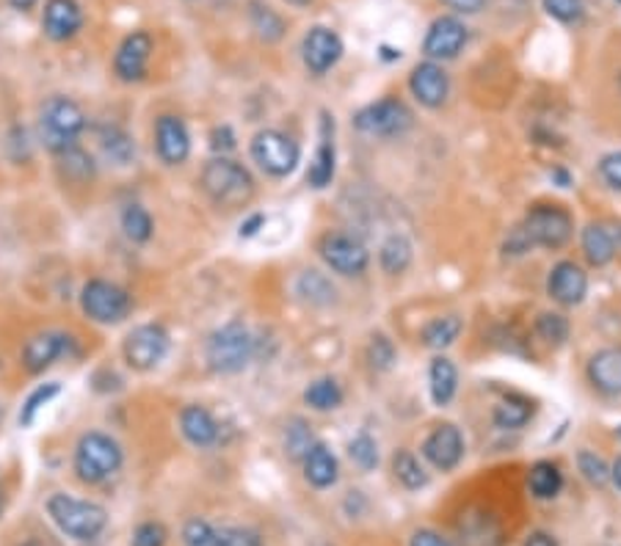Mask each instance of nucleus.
<instances>
[{
    "instance_id": "39",
    "label": "nucleus",
    "mask_w": 621,
    "mask_h": 546,
    "mask_svg": "<svg viewBox=\"0 0 621 546\" xmlns=\"http://www.w3.org/2000/svg\"><path fill=\"white\" fill-rule=\"evenodd\" d=\"M461 335V318L456 315H445V318H434L432 324L423 329V346L432 348V351H445V348L454 346Z\"/></svg>"
},
{
    "instance_id": "38",
    "label": "nucleus",
    "mask_w": 621,
    "mask_h": 546,
    "mask_svg": "<svg viewBox=\"0 0 621 546\" xmlns=\"http://www.w3.org/2000/svg\"><path fill=\"white\" fill-rule=\"evenodd\" d=\"M58 395H62V384H58V381H45V384L36 386V390L25 397L23 406H20V428H31V425L36 423V417H40L42 408L51 406Z\"/></svg>"
},
{
    "instance_id": "12",
    "label": "nucleus",
    "mask_w": 621,
    "mask_h": 546,
    "mask_svg": "<svg viewBox=\"0 0 621 546\" xmlns=\"http://www.w3.org/2000/svg\"><path fill=\"white\" fill-rule=\"evenodd\" d=\"M412 111H408L406 102L397 100V97H381V100L370 102V106H364L362 111L353 117V124H357L359 133L375 135V139H395V135H403L412 128Z\"/></svg>"
},
{
    "instance_id": "28",
    "label": "nucleus",
    "mask_w": 621,
    "mask_h": 546,
    "mask_svg": "<svg viewBox=\"0 0 621 546\" xmlns=\"http://www.w3.org/2000/svg\"><path fill=\"white\" fill-rule=\"evenodd\" d=\"M56 172L62 174L64 183L69 185H91L97 179V157L80 144L69 146V150L58 152Z\"/></svg>"
},
{
    "instance_id": "31",
    "label": "nucleus",
    "mask_w": 621,
    "mask_h": 546,
    "mask_svg": "<svg viewBox=\"0 0 621 546\" xmlns=\"http://www.w3.org/2000/svg\"><path fill=\"white\" fill-rule=\"evenodd\" d=\"M533 414H536V406H533L531 397L511 392V395H505L503 401L494 406L492 419H494V425H498V428L516 430V428H522V425L531 423Z\"/></svg>"
},
{
    "instance_id": "53",
    "label": "nucleus",
    "mask_w": 621,
    "mask_h": 546,
    "mask_svg": "<svg viewBox=\"0 0 621 546\" xmlns=\"http://www.w3.org/2000/svg\"><path fill=\"white\" fill-rule=\"evenodd\" d=\"M260 229H265V216L263 212H249L241 221V227H238V238L249 240L254 238V234H260Z\"/></svg>"
},
{
    "instance_id": "24",
    "label": "nucleus",
    "mask_w": 621,
    "mask_h": 546,
    "mask_svg": "<svg viewBox=\"0 0 621 546\" xmlns=\"http://www.w3.org/2000/svg\"><path fill=\"white\" fill-rule=\"evenodd\" d=\"M588 384L604 397H621V346L602 348L588 359Z\"/></svg>"
},
{
    "instance_id": "45",
    "label": "nucleus",
    "mask_w": 621,
    "mask_h": 546,
    "mask_svg": "<svg viewBox=\"0 0 621 546\" xmlns=\"http://www.w3.org/2000/svg\"><path fill=\"white\" fill-rule=\"evenodd\" d=\"M368 362H370V368L379 370V373H386V370L395 368L397 351H395V346H392L390 337L375 335L373 340H370V346H368Z\"/></svg>"
},
{
    "instance_id": "29",
    "label": "nucleus",
    "mask_w": 621,
    "mask_h": 546,
    "mask_svg": "<svg viewBox=\"0 0 621 546\" xmlns=\"http://www.w3.org/2000/svg\"><path fill=\"white\" fill-rule=\"evenodd\" d=\"M249 25L265 45H276L287 34L285 18L274 7H269L265 0H249Z\"/></svg>"
},
{
    "instance_id": "11",
    "label": "nucleus",
    "mask_w": 621,
    "mask_h": 546,
    "mask_svg": "<svg viewBox=\"0 0 621 546\" xmlns=\"http://www.w3.org/2000/svg\"><path fill=\"white\" fill-rule=\"evenodd\" d=\"M155 51V36L146 29L128 31V34L119 40L117 51L111 58V73L119 84L135 86L144 84L146 75H150V58Z\"/></svg>"
},
{
    "instance_id": "17",
    "label": "nucleus",
    "mask_w": 621,
    "mask_h": 546,
    "mask_svg": "<svg viewBox=\"0 0 621 546\" xmlns=\"http://www.w3.org/2000/svg\"><path fill=\"white\" fill-rule=\"evenodd\" d=\"M342 58V40L326 25H313L302 40V62L313 75H326Z\"/></svg>"
},
{
    "instance_id": "6",
    "label": "nucleus",
    "mask_w": 621,
    "mask_h": 546,
    "mask_svg": "<svg viewBox=\"0 0 621 546\" xmlns=\"http://www.w3.org/2000/svg\"><path fill=\"white\" fill-rule=\"evenodd\" d=\"M133 293L119 285V282L91 276V280L80 287V313H84L86 320H91V324L119 326L133 315Z\"/></svg>"
},
{
    "instance_id": "20",
    "label": "nucleus",
    "mask_w": 621,
    "mask_h": 546,
    "mask_svg": "<svg viewBox=\"0 0 621 546\" xmlns=\"http://www.w3.org/2000/svg\"><path fill=\"white\" fill-rule=\"evenodd\" d=\"M547 293L560 307H580L588 296V273L571 260H560L547 276Z\"/></svg>"
},
{
    "instance_id": "19",
    "label": "nucleus",
    "mask_w": 621,
    "mask_h": 546,
    "mask_svg": "<svg viewBox=\"0 0 621 546\" xmlns=\"http://www.w3.org/2000/svg\"><path fill=\"white\" fill-rule=\"evenodd\" d=\"M335 172H337L335 119L329 117V111H320L318 146H315V155H313V161H309V168H307L309 188H315V190L329 188L331 179H335Z\"/></svg>"
},
{
    "instance_id": "13",
    "label": "nucleus",
    "mask_w": 621,
    "mask_h": 546,
    "mask_svg": "<svg viewBox=\"0 0 621 546\" xmlns=\"http://www.w3.org/2000/svg\"><path fill=\"white\" fill-rule=\"evenodd\" d=\"M318 254L340 276H359L370 265V251L362 240L348 232H326L318 240Z\"/></svg>"
},
{
    "instance_id": "37",
    "label": "nucleus",
    "mask_w": 621,
    "mask_h": 546,
    "mask_svg": "<svg viewBox=\"0 0 621 546\" xmlns=\"http://www.w3.org/2000/svg\"><path fill=\"white\" fill-rule=\"evenodd\" d=\"M392 474H395L397 483L408 491L426 489L428 485V472L423 469V463L417 461V456L408 450H397L392 456Z\"/></svg>"
},
{
    "instance_id": "4",
    "label": "nucleus",
    "mask_w": 621,
    "mask_h": 546,
    "mask_svg": "<svg viewBox=\"0 0 621 546\" xmlns=\"http://www.w3.org/2000/svg\"><path fill=\"white\" fill-rule=\"evenodd\" d=\"M89 128L84 108L67 95H53L40 108V141L51 155L69 150Z\"/></svg>"
},
{
    "instance_id": "58",
    "label": "nucleus",
    "mask_w": 621,
    "mask_h": 546,
    "mask_svg": "<svg viewBox=\"0 0 621 546\" xmlns=\"http://www.w3.org/2000/svg\"><path fill=\"white\" fill-rule=\"evenodd\" d=\"M610 480H613V483H615V489H619V491H621V456H619V458H615V461H613V463H610Z\"/></svg>"
},
{
    "instance_id": "36",
    "label": "nucleus",
    "mask_w": 621,
    "mask_h": 546,
    "mask_svg": "<svg viewBox=\"0 0 621 546\" xmlns=\"http://www.w3.org/2000/svg\"><path fill=\"white\" fill-rule=\"evenodd\" d=\"M412 254L414 251L408 238H403V234H390L379 249L381 271L390 273V276H397V273H403L408 265H412Z\"/></svg>"
},
{
    "instance_id": "16",
    "label": "nucleus",
    "mask_w": 621,
    "mask_h": 546,
    "mask_svg": "<svg viewBox=\"0 0 621 546\" xmlns=\"http://www.w3.org/2000/svg\"><path fill=\"white\" fill-rule=\"evenodd\" d=\"M421 450L423 458H426L434 469H439V472H454L461 463V458H465L467 447L461 430L456 428L454 423H443L426 436Z\"/></svg>"
},
{
    "instance_id": "40",
    "label": "nucleus",
    "mask_w": 621,
    "mask_h": 546,
    "mask_svg": "<svg viewBox=\"0 0 621 546\" xmlns=\"http://www.w3.org/2000/svg\"><path fill=\"white\" fill-rule=\"evenodd\" d=\"M315 445L313 430L304 419H293L285 430V452L293 458V461H302L304 456L309 452V447Z\"/></svg>"
},
{
    "instance_id": "61",
    "label": "nucleus",
    "mask_w": 621,
    "mask_h": 546,
    "mask_svg": "<svg viewBox=\"0 0 621 546\" xmlns=\"http://www.w3.org/2000/svg\"><path fill=\"white\" fill-rule=\"evenodd\" d=\"M615 436H619V439H621V425H619V428H615Z\"/></svg>"
},
{
    "instance_id": "5",
    "label": "nucleus",
    "mask_w": 621,
    "mask_h": 546,
    "mask_svg": "<svg viewBox=\"0 0 621 546\" xmlns=\"http://www.w3.org/2000/svg\"><path fill=\"white\" fill-rule=\"evenodd\" d=\"M258 353V340L252 337V331L241 324V320H230L221 329H216L214 335L207 337L205 359L207 368L219 375H236L241 370H247V364L252 362Z\"/></svg>"
},
{
    "instance_id": "42",
    "label": "nucleus",
    "mask_w": 621,
    "mask_h": 546,
    "mask_svg": "<svg viewBox=\"0 0 621 546\" xmlns=\"http://www.w3.org/2000/svg\"><path fill=\"white\" fill-rule=\"evenodd\" d=\"M577 469H580V474L591 485H599V489H602V485L610 483V463L604 461L602 456H597V452L591 450L577 452Z\"/></svg>"
},
{
    "instance_id": "3",
    "label": "nucleus",
    "mask_w": 621,
    "mask_h": 546,
    "mask_svg": "<svg viewBox=\"0 0 621 546\" xmlns=\"http://www.w3.org/2000/svg\"><path fill=\"white\" fill-rule=\"evenodd\" d=\"M199 185L210 201L225 210L247 207L254 196V177L243 163L232 161L227 155H216L201 166Z\"/></svg>"
},
{
    "instance_id": "59",
    "label": "nucleus",
    "mask_w": 621,
    "mask_h": 546,
    "mask_svg": "<svg viewBox=\"0 0 621 546\" xmlns=\"http://www.w3.org/2000/svg\"><path fill=\"white\" fill-rule=\"evenodd\" d=\"M287 7H296V9H304V7H309L313 0H285Z\"/></svg>"
},
{
    "instance_id": "46",
    "label": "nucleus",
    "mask_w": 621,
    "mask_h": 546,
    "mask_svg": "<svg viewBox=\"0 0 621 546\" xmlns=\"http://www.w3.org/2000/svg\"><path fill=\"white\" fill-rule=\"evenodd\" d=\"M168 544V529L166 524L157 522V518H146L139 522L133 529V538L130 546H166Z\"/></svg>"
},
{
    "instance_id": "7",
    "label": "nucleus",
    "mask_w": 621,
    "mask_h": 546,
    "mask_svg": "<svg viewBox=\"0 0 621 546\" xmlns=\"http://www.w3.org/2000/svg\"><path fill=\"white\" fill-rule=\"evenodd\" d=\"M516 232L525 240L527 251L531 249H564L566 243L575 234V218L566 207L560 205H547V201H538L527 210L525 221L516 227Z\"/></svg>"
},
{
    "instance_id": "52",
    "label": "nucleus",
    "mask_w": 621,
    "mask_h": 546,
    "mask_svg": "<svg viewBox=\"0 0 621 546\" xmlns=\"http://www.w3.org/2000/svg\"><path fill=\"white\" fill-rule=\"evenodd\" d=\"M408 546H454L448 538H445L443 533H437V529H414L412 538H408Z\"/></svg>"
},
{
    "instance_id": "44",
    "label": "nucleus",
    "mask_w": 621,
    "mask_h": 546,
    "mask_svg": "<svg viewBox=\"0 0 621 546\" xmlns=\"http://www.w3.org/2000/svg\"><path fill=\"white\" fill-rule=\"evenodd\" d=\"M536 335L549 346H564L569 337V320L560 313H542L536 318Z\"/></svg>"
},
{
    "instance_id": "26",
    "label": "nucleus",
    "mask_w": 621,
    "mask_h": 546,
    "mask_svg": "<svg viewBox=\"0 0 621 546\" xmlns=\"http://www.w3.org/2000/svg\"><path fill=\"white\" fill-rule=\"evenodd\" d=\"M179 434L185 436V441L194 447H214L219 441V423L205 406L199 403H188L179 412Z\"/></svg>"
},
{
    "instance_id": "8",
    "label": "nucleus",
    "mask_w": 621,
    "mask_h": 546,
    "mask_svg": "<svg viewBox=\"0 0 621 546\" xmlns=\"http://www.w3.org/2000/svg\"><path fill=\"white\" fill-rule=\"evenodd\" d=\"M249 155L252 161L263 168L269 177L285 179L302 163V146L296 139H291L287 133L274 128H265L260 133H254L252 144H249Z\"/></svg>"
},
{
    "instance_id": "9",
    "label": "nucleus",
    "mask_w": 621,
    "mask_h": 546,
    "mask_svg": "<svg viewBox=\"0 0 621 546\" xmlns=\"http://www.w3.org/2000/svg\"><path fill=\"white\" fill-rule=\"evenodd\" d=\"M80 357V340L64 329H42L20 348V364L29 375H42L62 359Z\"/></svg>"
},
{
    "instance_id": "21",
    "label": "nucleus",
    "mask_w": 621,
    "mask_h": 546,
    "mask_svg": "<svg viewBox=\"0 0 621 546\" xmlns=\"http://www.w3.org/2000/svg\"><path fill=\"white\" fill-rule=\"evenodd\" d=\"M582 256L588 265L604 267L615 260L621 251V223L615 221H591L582 227L580 234Z\"/></svg>"
},
{
    "instance_id": "35",
    "label": "nucleus",
    "mask_w": 621,
    "mask_h": 546,
    "mask_svg": "<svg viewBox=\"0 0 621 546\" xmlns=\"http://www.w3.org/2000/svg\"><path fill=\"white\" fill-rule=\"evenodd\" d=\"M304 403L313 412H335L342 406V386L340 381L326 375V379H315L313 384L304 390Z\"/></svg>"
},
{
    "instance_id": "15",
    "label": "nucleus",
    "mask_w": 621,
    "mask_h": 546,
    "mask_svg": "<svg viewBox=\"0 0 621 546\" xmlns=\"http://www.w3.org/2000/svg\"><path fill=\"white\" fill-rule=\"evenodd\" d=\"M152 144H155L157 161L166 166H183L190 157V133L188 124L177 113H161L152 130Z\"/></svg>"
},
{
    "instance_id": "47",
    "label": "nucleus",
    "mask_w": 621,
    "mask_h": 546,
    "mask_svg": "<svg viewBox=\"0 0 621 546\" xmlns=\"http://www.w3.org/2000/svg\"><path fill=\"white\" fill-rule=\"evenodd\" d=\"M179 538H183V546H216V527L207 518L194 516L185 522Z\"/></svg>"
},
{
    "instance_id": "55",
    "label": "nucleus",
    "mask_w": 621,
    "mask_h": 546,
    "mask_svg": "<svg viewBox=\"0 0 621 546\" xmlns=\"http://www.w3.org/2000/svg\"><path fill=\"white\" fill-rule=\"evenodd\" d=\"M522 546H558V540H555L549 533H544V529H533Z\"/></svg>"
},
{
    "instance_id": "48",
    "label": "nucleus",
    "mask_w": 621,
    "mask_h": 546,
    "mask_svg": "<svg viewBox=\"0 0 621 546\" xmlns=\"http://www.w3.org/2000/svg\"><path fill=\"white\" fill-rule=\"evenodd\" d=\"M544 12L549 14L553 20L558 23H580L582 14H586V7H582V0H542Z\"/></svg>"
},
{
    "instance_id": "25",
    "label": "nucleus",
    "mask_w": 621,
    "mask_h": 546,
    "mask_svg": "<svg viewBox=\"0 0 621 546\" xmlns=\"http://www.w3.org/2000/svg\"><path fill=\"white\" fill-rule=\"evenodd\" d=\"M95 141L100 157L117 168H128L135 163V139L122 124L102 122L95 128Z\"/></svg>"
},
{
    "instance_id": "1",
    "label": "nucleus",
    "mask_w": 621,
    "mask_h": 546,
    "mask_svg": "<svg viewBox=\"0 0 621 546\" xmlns=\"http://www.w3.org/2000/svg\"><path fill=\"white\" fill-rule=\"evenodd\" d=\"M45 511L58 533L67 535L75 544H91L108 527V511L100 502L84 500V496L67 494V491H56L47 496Z\"/></svg>"
},
{
    "instance_id": "49",
    "label": "nucleus",
    "mask_w": 621,
    "mask_h": 546,
    "mask_svg": "<svg viewBox=\"0 0 621 546\" xmlns=\"http://www.w3.org/2000/svg\"><path fill=\"white\" fill-rule=\"evenodd\" d=\"M597 172H599V177H602V183L608 185V188L619 190V194H621V150L602 155V161L597 163Z\"/></svg>"
},
{
    "instance_id": "34",
    "label": "nucleus",
    "mask_w": 621,
    "mask_h": 546,
    "mask_svg": "<svg viewBox=\"0 0 621 546\" xmlns=\"http://www.w3.org/2000/svg\"><path fill=\"white\" fill-rule=\"evenodd\" d=\"M296 293L302 302L313 304V307H329L337 298L335 285L320 271H304L296 282Z\"/></svg>"
},
{
    "instance_id": "18",
    "label": "nucleus",
    "mask_w": 621,
    "mask_h": 546,
    "mask_svg": "<svg viewBox=\"0 0 621 546\" xmlns=\"http://www.w3.org/2000/svg\"><path fill=\"white\" fill-rule=\"evenodd\" d=\"M467 40H470L467 25L459 18L448 14V18H439L432 23L426 40H423V53L428 56V62H450L465 51Z\"/></svg>"
},
{
    "instance_id": "33",
    "label": "nucleus",
    "mask_w": 621,
    "mask_h": 546,
    "mask_svg": "<svg viewBox=\"0 0 621 546\" xmlns=\"http://www.w3.org/2000/svg\"><path fill=\"white\" fill-rule=\"evenodd\" d=\"M119 223H122L124 238L135 245L150 243L152 234H155V221H152L150 210H146L144 205H139V201H130V205H124L122 216H119Z\"/></svg>"
},
{
    "instance_id": "32",
    "label": "nucleus",
    "mask_w": 621,
    "mask_h": 546,
    "mask_svg": "<svg viewBox=\"0 0 621 546\" xmlns=\"http://www.w3.org/2000/svg\"><path fill=\"white\" fill-rule=\"evenodd\" d=\"M527 489L536 500H555L564 491V472L553 461H536L527 472Z\"/></svg>"
},
{
    "instance_id": "30",
    "label": "nucleus",
    "mask_w": 621,
    "mask_h": 546,
    "mask_svg": "<svg viewBox=\"0 0 621 546\" xmlns=\"http://www.w3.org/2000/svg\"><path fill=\"white\" fill-rule=\"evenodd\" d=\"M456 390H459L456 364L448 357H434L432 368H428V392H432L434 406H448L456 397Z\"/></svg>"
},
{
    "instance_id": "54",
    "label": "nucleus",
    "mask_w": 621,
    "mask_h": 546,
    "mask_svg": "<svg viewBox=\"0 0 621 546\" xmlns=\"http://www.w3.org/2000/svg\"><path fill=\"white\" fill-rule=\"evenodd\" d=\"M443 3L456 14H478L487 9V0H443Z\"/></svg>"
},
{
    "instance_id": "14",
    "label": "nucleus",
    "mask_w": 621,
    "mask_h": 546,
    "mask_svg": "<svg viewBox=\"0 0 621 546\" xmlns=\"http://www.w3.org/2000/svg\"><path fill=\"white\" fill-rule=\"evenodd\" d=\"M86 25V12L80 0H45L42 7V34L53 45H67L80 36Z\"/></svg>"
},
{
    "instance_id": "27",
    "label": "nucleus",
    "mask_w": 621,
    "mask_h": 546,
    "mask_svg": "<svg viewBox=\"0 0 621 546\" xmlns=\"http://www.w3.org/2000/svg\"><path fill=\"white\" fill-rule=\"evenodd\" d=\"M302 463H304V480L318 491L331 489V485L337 483V478H340V463H337V456L324 445V441H315V445L309 447L307 456L302 458Z\"/></svg>"
},
{
    "instance_id": "41",
    "label": "nucleus",
    "mask_w": 621,
    "mask_h": 546,
    "mask_svg": "<svg viewBox=\"0 0 621 546\" xmlns=\"http://www.w3.org/2000/svg\"><path fill=\"white\" fill-rule=\"evenodd\" d=\"M348 456H351V461L357 463L362 472H370V469L379 467V445H375V439L370 434L353 436V439L348 441Z\"/></svg>"
},
{
    "instance_id": "56",
    "label": "nucleus",
    "mask_w": 621,
    "mask_h": 546,
    "mask_svg": "<svg viewBox=\"0 0 621 546\" xmlns=\"http://www.w3.org/2000/svg\"><path fill=\"white\" fill-rule=\"evenodd\" d=\"M36 3H40V0H9V7L20 14H29L31 9H36Z\"/></svg>"
},
{
    "instance_id": "22",
    "label": "nucleus",
    "mask_w": 621,
    "mask_h": 546,
    "mask_svg": "<svg viewBox=\"0 0 621 546\" xmlns=\"http://www.w3.org/2000/svg\"><path fill=\"white\" fill-rule=\"evenodd\" d=\"M408 91L421 106L439 108L450 95V78L437 62H423L408 75Z\"/></svg>"
},
{
    "instance_id": "51",
    "label": "nucleus",
    "mask_w": 621,
    "mask_h": 546,
    "mask_svg": "<svg viewBox=\"0 0 621 546\" xmlns=\"http://www.w3.org/2000/svg\"><path fill=\"white\" fill-rule=\"evenodd\" d=\"M7 150L12 161H25L31 155V135L23 124H14L7 135Z\"/></svg>"
},
{
    "instance_id": "62",
    "label": "nucleus",
    "mask_w": 621,
    "mask_h": 546,
    "mask_svg": "<svg viewBox=\"0 0 621 546\" xmlns=\"http://www.w3.org/2000/svg\"><path fill=\"white\" fill-rule=\"evenodd\" d=\"M619 84H621V75H619Z\"/></svg>"
},
{
    "instance_id": "60",
    "label": "nucleus",
    "mask_w": 621,
    "mask_h": 546,
    "mask_svg": "<svg viewBox=\"0 0 621 546\" xmlns=\"http://www.w3.org/2000/svg\"><path fill=\"white\" fill-rule=\"evenodd\" d=\"M3 507H7V496H3V489H0V516H3Z\"/></svg>"
},
{
    "instance_id": "2",
    "label": "nucleus",
    "mask_w": 621,
    "mask_h": 546,
    "mask_svg": "<svg viewBox=\"0 0 621 546\" xmlns=\"http://www.w3.org/2000/svg\"><path fill=\"white\" fill-rule=\"evenodd\" d=\"M124 467V450L106 430H84L75 441L73 472L84 485H102Z\"/></svg>"
},
{
    "instance_id": "10",
    "label": "nucleus",
    "mask_w": 621,
    "mask_h": 546,
    "mask_svg": "<svg viewBox=\"0 0 621 546\" xmlns=\"http://www.w3.org/2000/svg\"><path fill=\"white\" fill-rule=\"evenodd\" d=\"M172 348V335L163 324H141L122 340V359L133 373H152Z\"/></svg>"
},
{
    "instance_id": "23",
    "label": "nucleus",
    "mask_w": 621,
    "mask_h": 546,
    "mask_svg": "<svg viewBox=\"0 0 621 546\" xmlns=\"http://www.w3.org/2000/svg\"><path fill=\"white\" fill-rule=\"evenodd\" d=\"M456 540L459 546H503V527L489 511L470 507L456 522Z\"/></svg>"
},
{
    "instance_id": "50",
    "label": "nucleus",
    "mask_w": 621,
    "mask_h": 546,
    "mask_svg": "<svg viewBox=\"0 0 621 546\" xmlns=\"http://www.w3.org/2000/svg\"><path fill=\"white\" fill-rule=\"evenodd\" d=\"M207 141H210V150H214L216 155L227 157H230V152H236L238 146V135L230 124H216V128L210 130V135H207Z\"/></svg>"
},
{
    "instance_id": "57",
    "label": "nucleus",
    "mask_w": 621,
    "mask_h": 546,
    "mask_svg": "<svg viewBox=\"0 0 621 546\" xmlns=\"http://www.w3.org/2000/svg\"><path fill=\"white\" fill-rule=\"evenodd\" d=\"M549 177L558 179L560 188H569V185H571V177H569V172H566V168H553V172H549Z\"/></svg>"
},
{
    "instance_id": "43",
    "label": "nucleus",
    "mask_w": 621,
    "mask_h": 546,
    "mask_svg": "<svg viewBox=\"0 0 621 546\" xmlns=\"http://www.w3.org/2000/svg\"><path fill=\"white\" fill-rule=\"evenodd\" d=\"M216 546H265V538L254 527L227 524V527H216Z\"/></svg>"
}]
</instances>
